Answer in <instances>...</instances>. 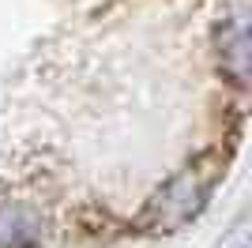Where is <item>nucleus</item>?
<instances>
[{
	"mask_svg": "<svg viewBox=\"0 0 252 248\" xmlns=\"http://www.w3.org/2000/svg\"><path fill=\"white\" fill-rule=\"evenodd\" d=\"M203 203H207V181L196 169H189V173L173 177L147 203V226L155 233H173V229H181L185 222H192L200 215Z\"/></svg>",
	"mask_w": 252,
	"mask_h": 248,
	"instance_id": "nucleus-1",
	"label": "nucleus"
}]
</instances>
